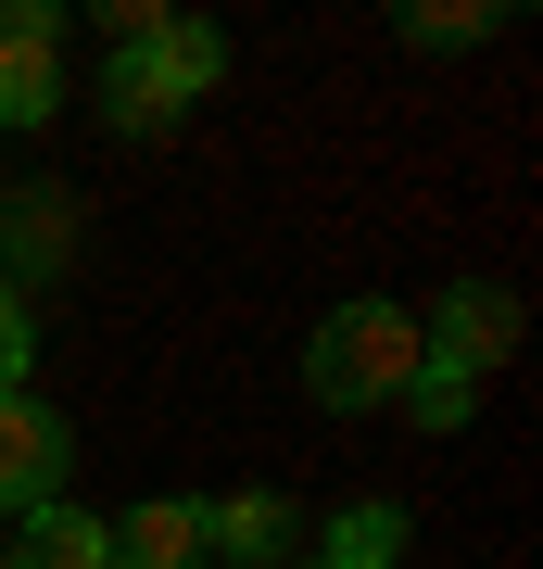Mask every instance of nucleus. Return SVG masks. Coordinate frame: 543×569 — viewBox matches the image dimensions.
Returning <instances> with one entry per match:
<instances>
[{"label":"nucleus","mask_w":543,"mask_h":569,"mask_svg":"<svg viewBox=\"0 0 543 569\" xmlns=\"http://www.w3.org/2000/svg\"><path fill=\"white\" fill-rule=\"evenodd\" d=\"M202 557H228V569H303V507L291 493H215V507H202Z\"/></svg>","instance_id":"39448f33"},{"label":"nucleus","mask_w":543,"mask_h":569,"mask_svg":"<svg viewBox=\"0 0 543 569\" xmlns=\"http://www.w3.org/2000/svg\"><path fill=\"white\" fill-rule=\"evenodd\" d=\"M0 557H13V569H114V531H101L89 507H63V493H51V507H26V531H13Z\"/></svg>","instance_id":"0eeeda50"},{"label":"nucleus","mask_w":543,"mask_h":569,"mask_svg":"<svg viewBox=\"0 0 543 569\" xmlns=\"http://www.w3.org/2000/svg\"><path fill=\"white\" fill-rule=\"evenodd\" d=\"M63 114V39H0V127Z\"/></svg>","instance_id":"1a4fd4ad"},{"label":"nucleus","mask_w":543,"mask_h":569,"mask_svg":"<svg viewBox=\"0 0 543 569\" xmlns=\"http://www.w3.org/2000/svg\"><path fill=\"white\" fill-rule=\"evenodd\" d=\"M430 329L404 305H329L316 342H303V392H316L329 418H366V406H404V380H418Z\"/></svg>","instance_id":"f03ea898"},{"label":"nucleus","mask_w":543,"mask_h":569,"mask_svg":"<svg viewBox=\"0 0 543 569\" xmlns=\"http://www.w3.org/2000/svg\"><path fill=\"white\" fill-rule=\"evenodd\" d=\"M26 355H39V317H26V291L0 279V392H26Z\"/></svg>","instance_id":"f8f14e48"},{"label":"nucleus","mask_w":543,"mask_h":569,"mask_svg":"<svg viewBox=\"0 0 543 569\" xmlns=\"http://www.w3.org/2000/svg\"><path fill=\"white\" fill-rule=\"evenodd\" d=\"M0 569H13V557H0Z\"/></svg>","instance_id":"4468645a"},{"label":"nucleus","mask_w":543,"mask_h":569,"mask_svg":"<svg viewBox=\"0 0 543 569\" xmlns=\"http://www.w3.org/2000/svg\"><path fill=\"white\" fill-rule=\"evenodd\" d=\"M77 266V190H51V178H26V190H0V279H63Z\"/></svg>","instance_id":"20e7f679"},{"label":"nucleus","mask_w":543,"mask_h":569,"mask_svg":"<svg viewBox=\"0 0 543 569\" xmlns=\"http://www.w3.org/2000/svg\"><path fill=\"white\" fill-rule=\"evenodd\" d=\"M114 569H202V493H152V507H127Z\"/></svg>","instance_id":"6e6552de"},{"label":"nucleus","mask_w":543,"mask_h":569,"mask_svg":"<svg viewBox=\"0 0 543 569\" xmlns=\"http://www.w3.org/2000/svg\"><path fill=\"white\" fill-rule=\"evenodd\" d=\"M404 39L418 51H481V39H505V0H418Z\"/></svg>","instance_id":"9b49d317"},{"label":"nucleus","mask_w":543,"mask_h":569,"mask_svg":"<svg viewBox=\"0 0 543 569\" xmlns=\"http://www.w3.org/2000/svg\"><path fill=\"white\" fill-rule=\"evenodd\" d=\"M215 77H228V39H215V26H164V39L114 51V77H101V127L152 140V127H178V114H190Z\"/></svg>","instance_id":"7ed1b4c3"},{"label":"nucleus","mask_w":543,"mask_h":569,"mask_svg":"<svg viewBox=\"0 0 543 569\" xmlns=\"http://www.w3.org/2000/svg\"><path fill=\"white\" fill-rule=\"evenodd\" d=\"M63 418L51 406H26V392H0V507H51L63 493Z\"/></svg>","instance_id":"423d86ee"},{"label":"nucleus","mask_w":543,"mask_h":569,"mask_svg":"<svg viewBox=\"0 0 543 569\" xmlns=\"http://www.w3.org/2000/svg\"><path fill=\"white\" fill-rule=\"evenodd\" d=\"M418 329H430V355H418V380H404V418L418 430H467L481 418V380L519 355V291L505 279H455L443 317H418Z\"/></svg>","instance_id":"f257e3e1"},{"label":"nucleus","mask_w":543,"mask_h":569,"mask_svg":"<svg viewBox=\"0 0 543 569\" xmlns=\"http://www.w3.org/2000/svg\"><path fill=\"white\" fill-rule=\"evenodd\" d=\"M316 569H404V507H380V493L342 507V519H329V545H316Z\"/></svg>","instance_id":"9d476101"},{"label":"nucleus","mask_w":543,"mask_h":569,"mask_svg":"<svg viewBox=\"0 0 543 569\" xmlns=\"http://www.w3.org/2000/svg\"><path fill=\"white\" fill-rule=\"evenodd\" d=\"M164 26H178V13H164V0H101V39H114V51H140V39H164Z\"/></svg>","instance_id":"ddd939ff"}]
</instances>
